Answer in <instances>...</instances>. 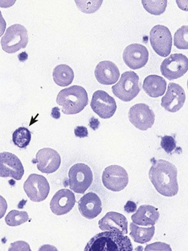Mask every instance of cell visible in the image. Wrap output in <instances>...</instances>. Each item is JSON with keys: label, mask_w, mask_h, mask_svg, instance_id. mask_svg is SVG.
I'll list each match as a JSON object with an SVG mask.
<instances>
[{"label": "cell", "mask_w": 188, "mask_h": 251, "mask_svg": "<svg viewBox=\"0 0 188 251\" xmlns=\"http://www.w3.org/2000/svg\"><path fill=\"white\" fill-rule=\"evenodd\" d=\"M24 173V165L15 154L10 152L0 153V177L20 180Z\"/></svg>", "instance_id": "cell-13"}, {"label": "cell", "mask_w": 188, "mask_h": 251, "mask_svg": "<svg viewBox=\"0 0 188 251\" xmlns=\"http://www.w3.org/2000/svg\"><path fill=\"white\" fill-rule=\"evenodd\" d=\"M143 90L151 98H159L166 91V81L157 75H150L143 81Z\"/></svg>", "instance_id": "cell-22"}, {"label": "cell", "mask_w": 188, "mask_h": 251, "mask_svg": "<svg viewBox=\"0 0 188 251\" xmlns=\"http://www.w3.org/2000/svg\"><path fill=\"white\" fill-rule=\"evenodd\" d=\"M144 251H172L170 245L164 242H155L147 245L144 248Z\"/></svg>", "instance_id": "cell-31"}, {"label": "cell", "mask_w": 188, "mask_h": 251, "mask_svg": "<svg viewBox=\"0 0 188 251\" xmlns=\"http://www.w3.org/2000/svg\"><path fill=\"white\" fill-rule=\"evenodd\" d=\"M139 76L133 71L123 73L117 84L112 87L113 94L121 101L129 102L140 93Z\"/></svg>", "instance_id": "cell-4"}, {"label": "cell", "mask_w": 188, "mask_h": 251, "mask_svg": "<svg viewBox=\"0 0 188 251\" xmlns=\"http://www.w3.org/2000/svg\"><path fill=\"white\" fill-rule=\"evenodd\" d=\"M85 251H133L130 238L114 231H106L95 235L90 239Z\"/></svg>", "instance_id": "cell-2"}, {"label": "cell", "mask_w": 188, "mask_h": 251, "mask_svg": "<svg viewBox=\"0 0 188 251\" xmlns=\"http://www.w3.org/2000/svg\"><path fill=\"white\" fill-rule=\"evenodd\" d=\"M76 203L75 196L70 189H63L57 191L50 202L51 212L56 216L67 214L74 208Z\"/></svg>", "instance_id": "cell-17"}, {"label": "cell", "mask_w": 188, "mask_h": 251, "mask_svg": "<svg viewBox=\"0 0 188 251\" xmlns=\"http://www.w3.org/2000/svg\"><path fill=\"white\" fill-rule=\"evenodd\" d=\"M177 168L164 160H152L149 178L159 194L173 197L179 192Z\"/></svg>", "instance_id": "cell-1"}, {"label": "cell", "mask_w": 188, "mask_h": 251, "mask_svg": "<svg viewBox=\"0 0 188 251\" xmlns=\"http://www.w3.org/2000/svg\"><path fill=\"white\" fill-rule=\"evenodd\" d=\"M123 59L126 65L132 70L143 68L149 61L148 50L141 44H131L123 51Z\"/></svg>", "instance_id": "cell-14"}, {"label": "cell", "mask_w": 188, "mask_h": 251, "mask_svg": "<svg viewBox=\"0 0 188 251\" xmlns=\"http://www.w3.org/2000/svg\"><path fill=\"white\" fill-rule=\"evenodd\" d=\"M93 174L90 166L84 163H76L69 172L70 189L77 194H83L91 186Z\"/></svg>", "instance_id": "cell-6"}, {"label": "cell", "mask_w": 188, "mask_h": 251, "mask_svg": "<svg viewBox=\"0 0 188 251\" xmlns=\"http://www.w3.org/2000/svg\"><path fill=\"white\" fill-rule=\"evenodd\" d=\"M74 71L67 64H60L53 70V79L60 87H67L74 81Z\"/></svg>", "instance_id": "cell-23"}, {"label": "cell", "mask_w": 188, "mask_h": 251, "mask_svg": "<svg viewBox=\"0 0 188 251\" xmlns=\"http://www.w3.org/2000/svg\"><path fill=\"white\" fill-rule=\"evenodd\" d=\"M35 160L37 169L42 173H54L61 164V157L58 152L50 148L40 149L36 154Z\"/></svg>", "instance_id": "cell-16"}, {"label": "cell", "mask_w": 188, "mask_h": 251, "mask_svg": "<svg viewBox=\"0 0 188 251\" xmlns=\"http://www.w3.org/2000/svg\"><path fill=\"white\" fill-rule=\"evenodd\" d=\"M28 212L25 211L11 210L5 217V223L10 226H17L28 222Z\"/></svg>", "instance_id": "cell-26"}, {"label": "cell", "mask_w": 188, "mask_h": 251, "mask_svg": "<svg viewBox=\"0 0 188 251\" xmlns=\"http://www.w3.org/2000/svg\"><path fill=\"white\" fill-rule=\"evenodd\" d=\"M186 100L185 90L179 84L170 83L166 93L162 97L161 105L166 111L176 113L182 108Z\"/></svg>", "instance_id": "cell-15"}, {"label": "cell", "mask_w": 188, "mask_h": 251, "mask_svg": "<svg viewBox=\"0 0 188 251\" xmlns=\"http://www.w3.org/2000/svg\"><path fill=\"white\" fill-rule=\"evenodd\" d=\"M102 182L109 190L120 192L128 185V174L121 166L117 165L108 166L103 171Z\"/></svg>", "instance_id": "cell-10"}, {"label": "cell", "mask_w": 188, "mask_h": 251, "mask_svg": "<svg viewBox=\"0 0 188 251\" xmlns=\"http://www.w3.org/2000/svg\"><path fill=\"white\" fill-rule=\"evenodd\" d=\"M102 231H114L122 235L128 233V222L127 218L118 212H109L98 222Z\"/></svg>", "instance_id": "cell-18"}, {"label": "cell", "mask_w": 188, "mask_h": 251, "mask_svg": "<svg viewBox=\"0 0 188 251\" xmlns=\"http://www.w3.org/2000/svg\"><path fill=\"white\" fill-rule=\"evenodd\" d=\"M94 75L100 84L112 85L118 81L120 71L114 63L110 61H103L96 66Z\"/></svg>", "instance_id": "cell-20"}, {"label": "cell", "mask_w": 188, "mask_h": 251, "mask_svg": "<svg viewBox=\"0 0 188 251\" xmlns=\"http://www.w3.org/2000/svg\"><path fill=\"white\" fill-rule=\"evenodd\" d=\"M51 116L54 119H59L60 117V110L58 107H55L51 110Z\"/></svg>", "instance_id": "cell-37"}, {"label": "cell", "mask_w": 188, "mask_h": 251, "mask_svg": "<svg viewBox=\"0 0 188 251\" xmlns=\"http://www.w3.org/2000/svg\"><path fill=\"white\" fill-rule=\"evenodd\" d=\"M74 135L78 138H86L88 137V129L83 126H77L74 128Z\"/></svg>", "instance_id": "cell-33"}, {"label": "cell", "mask_w": 188, "mask_h": 251, "mask_svg": "<svg viewBox=\"0 0 188 251\" xmlns=\"http://www.w3.org/2000/svg\"><path fill=\"white\" fill-rule=\"evenodd\" d=\"M155 231L156 228L154 226L151 227H140L133 222L130 224V235L136 243L145 244L150 242L154 236Z\"/></svg>", "instance_id": "cell-24"}, {"label": "cell", "mask_w": 188, "mask_h": 251, "mask_svg": "<svg viewBox=\"0 0 188 251\" xmlns=\"http://www.w3.org/2000/svg\"><path fill=\"white\" fill-rule=\"evenodd\" d=\"M161 147L167 153H171L176 149V141L171 136H164L161 139Z\"/></svg>", "instance_id": "cell-30"}, {"label": "cell", "mask_w": 188, "mask_h": 251, "mask_svg": "<svg viewBox=\"0 0 188 251\" xmlns=\"http://www.w3.org/2000/svg\"><path fill=\"white\" fill-rule=\"evenodd\" d=\"M31 251V248H30L29 245L28 243L25 242H16L14 243L11 244V247H10L8 251Z\"/></svg>", "instance_id": "cell-32"}, {"label": "cell", "mask_w": 188, "mask_h": 251, "mask_svg": "<svg viewBox=\"0 0 188 251\" xmlns=\"http://www.w3.org/2000/svg\"><path fill=\"white\" fill-rule=\"evenodd\" d=\"M57 103L61 106L64 114H77L88 105V93L81 86H71L60 90L57 95Z\"/></svg>", "instance_id": "cell-3"}, {"label": "cell", "mask_w": 188, "mask_h": 251, "mask_svg": "<svg viewBox=\"0 0 188 251\" xmlns=\"http://www.w3.org/2000/svg\"><path fill=\"white\" fill-rule=\"evenodd\" d=\"M142 5L143 8L147 12L150 13L153 15H161L164 13L166 10V5H167V1L163 0V1H148L144 0L142 1Z\"/></svg>", "instance_id": "cell-27"}, {"label": "cell", "mask_w": 188, "mask_h": 251, "mask_svg": "<svg viewBox=\"0 0 188 251\" xmlns=\"http://www.w3.org/2000/svg\"><path fill=\"white\" fill-rule=\"evenodd\" d=\"M25 194L31 201L41 202L48 197L50 186L48 180L44 176L31 174L24 184Z\"/></svg>", "instance_id": "cell-9"}, {"label": "cell", "mask_w": 188, "mask_h": 251, "mask_svg": "<svg viewBox=\"0 0 188 251\" xmlns=\"http://www.w3.org/2000/svg\"><path fill=\"white\" fill-rule=\"evenodd\" d=\"M128 116L130 123L141 130L151 128L156 120L154 112L143 103L133 105L129 110Z\"/></svg>", "instance_id": "cell-12"}, {"label": "cell", "mask_w": 188, "mask_h": 251, "mask_svg": "<svg viewBox=\"0 0 188 251\" xmlns=\"http://www.w3.org/2000/svg\"><path fill=\"white\" fill-rule=\"evenodd\" d=\"M160 70L162 75L170 81L181 78L188 72V57L177 53L170 54L161 64Z\"/></svg>", "instance_id": "cell-8"}, {"label": "cell", "mask_w": 188, "mask_h": 251, "mask_svg": "<svg viewBox=\"0 0 188 251\" xmlns=\"http://www.w3.org/2000/svg\"><path fill=\"white\" fill-rule=\"evenodd\" d=\"M90 105L93 111L104 120L112 118L117 110L115 99L103 90H97L93 93Z\"/></svg>", "instance_id": "cell-11"}, {"label": "cell", "mask_w": 188, "mask_h": 251, "mask_svg": "<svg viewBox=\"0 0 188 251\" xmlns=\"http://www.w3.org/2000/svg\"><path fill=\"white\" fill-rule=\"evenodd\" d=\"M6 21L2 17V12L0 11V37H2V34L5 32L6 29Z\"/></svg>", "instance_id": "cell-36"}, {"label": "cell", "mask_w": 188, "mask_h": 251, "mask_svg": "<svg viewBox=\"0 0 188 251\" xmlns=\"http://www.w3.org/2000/svg\"><path fill=\"white\" fill-rule=\"evenodd\" d=\"M150 41L155 52L161 57H166L171 52L173 37L167 27L155 25L150 32Z\"/></svg>", "instance_id": "cell-7"}, {"label": "cell", "mask_w": 188, "mask_h": 251, "mask_svg": "<svg viewBox=\"0 0 188 251\" xmlns=\"http://www.w3.org/2000/svg\"><path fill=\"white\" fill-rule=\"evenodd\" d=\"M160 217L157 208L151 205H141L132 216L133 223L139 226H154Z\"/></svg>", "instance_id": "cell-21"}, {"label": "cell", "mask_w": 188, "mask_h": 251, "mask_svg": "<svg viewBox=\"0 0 188 251\" xmlns=\"http://www.w3.org/2000/svg\"><path fill=\"white\" fill-rule=\"evenodd\" d=\"M31 132L27 127H19L13 133V143L20 149H26L31 143Z\"/></svg>", "instance_id": "cell-25"}, {"label": "cell", "mask_w": 188, "mask_h": 251, "mask_svg": "<svg viewBox=\"0 0 188 251\" xmlns=\"http://www.w3.org/2000/svg\"><path fill=\"white\" fill-rule=\"evenodd\" d=\"M188 26L183 25L174 34V46L179 50H188Z\"/></svg>", "instance_id": "cell-28"}, {"label": "cell", "mask_w": 188, "mask_h": 251, "mask_svg": "<svg viewBox=\"0 0 188 251\" xmlns=\"http://www.w3.org/2000/svg\"><path fill=\"white\" fill-rule=\"evenodd\" d=\"M7 209H8V203L6 200L2 196H0V219L4 217Z\"/></svg>", "instance_id": "cell-34"}, {"label": "cell", "mask_w": 188, "mask_h": 251, "mask_svg": "<svg viewBox=\"0 0 188 251\" xmlns=\"http://www.w3.org/2000/svg\"><path fill=\"white\" fill-rule=\"evenodd\" d=\"M136 208H137V206H136V203L135 202L131 201H127V204L124 206V209L126 212H128V213H130V212H135L136 210Z\"/></svg>", "instance_id": "cell-35"}, {"label": "cell", "mask_w": 188, "mask_h": 251, "mask_svg": "<svg viewBox=\"0 0 188 251\" xmlns=\"http://www.w3.org/2000/svg\"><path fill=\"white\" fill-rule=\"evenodd\" d=\"M96 123H100V122L98 121V120L97 119L94 118V117H93L92 118L91 121H90V127H92V128L93 129V130H96V127L95 126H97V128H98V126H96Z\"/></svg>", "instance_id": "cell-38"}, {"label": "cell", "mask_w": 188, "mask_h": 251, "mask_svg": "<svg viewBox=\"0 0 188 251\" xmlns=\"http://www.w3.org/2000/svg\"><path fill=\"white\" fill-rule=\"evenodd\" d=\"M78 209L83 217L94 219L102 212V202L94 192H88L78 201Z\"/></svg>", "instance_id": "cell-19"}, {"label": "cell", "mask_w": 188, "mask_h": 251, "mask_svg": "<svg viewBox=\"0 0 188 251\" xmlns=\"http://www.w3.org/2000/svg\"><path fill=\"white\" fill-rule=\"evenodd\" d=\"M75 3L80 11L86 14H93L100 8L103 1H75Z\"/></svg>", "instance_id": "cell-29"}, {"label": "cell", "mask_w": 188, "mask_h": 251, "mask_svg": "<svg viewBox=\"0 0 188 251\" xmlns=\"http://www.w3.org/2000/svg\"><path fill=\"white\" fill-rule=\"evenodd\" d=\"M28 34L26 28L20 24H14L7 28L1 40L2 50L8 54L17 52L28 45Z\"/></svg>", "instance_id": "cell-5"}]
</instances>
